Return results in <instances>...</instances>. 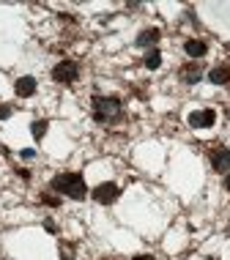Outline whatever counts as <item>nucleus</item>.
<instances>
[{
	"label": "nucleus",
	"mask_w": 230,
	"mask_h": 260,
	"mask_svg": "<svg viewBox=\"0 0 230 260\" xmlns=\"http://www.w3.org/2000/svg\"><path fill=\"white\" fill-rule=\"evenodd\" d=\"M184 52L189 55V58H203L208 52V44L200 39H189V41H184Z\"/></svg>",
	"instance_id": "6e6552de"
},
{
	"label": "nucleus",
	"mask_w": 230,
	"mask_h": 260,
	"mask_svg": "<svg viewBox=\"0 0 230 260\" xmlns=\"http://www.w3.org/2000/svg\"><path fill=\"white\" fill-rule=\"evenodd\" d=\"M208 80L214 82V85H230V66H217L208 72Z\"/></svg>",
	"instance_id": "1a4fd4ad"
},
{
	"label": "nucleus",
	"mask_w": 230,
	"mask_h": 260,
	"mask_svg": "<svg viewBox=\"0 0 230 260\" xmlns=\"http://www.w3.org/2000/svg\"><path fill=\"white\" fill-rule=\"evenodd\" d=\"M0 153H3V148H0Z\"/></svg>",
	"instance_id": "6ab92c4d"
},
{
	"label": "nucleus",
	"mask_w": 230,
	"mask_h": 260,
	"mask_svg": "<svg viewBox=\"0 0 230 260\" xmlns=\"http://www.w3.org/2000/svg\"><path fill=\"white\" fill-rule=\"evenodd\" d=\"M200 74H203V72H200V66H198V63H189V66H184V69H181V80H184L186 85H194V82L200 80Z\"/></svg>",
	"instance_id": "9b49d317"
},
{
	"label": "nucleus",
	"mask_w": 230,
	"mask_h": 260,
	"mask_svg": "<svg viewBox=\"0 0 230 260\" xmlns=\"http://www.w3.org/2000/svg\"><path fill=\"white\" fill-rule=\"evenodd\" d=\"M214 123H217V112H214L211 107L189 112V126L192 129H211Z\"/></svg>",
	"instance_id": "39448f33"
},
{
	"label": "nucleus",
	"mask_w": 230,
	"mask_h": 260,
	"mask_svg": "<svg viewBox=\"0 0 230 260\" xmlns=\"http://www.w3.org/2000/svg\"><path fill=\"white\" fill-rule=\"evenodd\" d=\"M33 156H36V151H33V148H25L22 151V159H33Z\"/></svg>",
	"instance_id": "dca6fc26"
},
{
	"label": "nucleus",
	"mask_w": 230,
	"mask_h": 260,
	"mask_svg": "<svg viewBox=\"0 0 230 260\" xmlns=\"http://www.w3.org/2000/svg\"><path fill=\"white\" fill-rule=\"evenodd\" d=\"M90 110H93L96 123H115V121H121V115H123V104L118 96H93Z\"/></svg>",
	"instance_id": "f03ea898"
},
{
	"label": "nucleus",
	"mask_w": 230,
	"mask_h": 260,
	"mask_svg": "<svg viewBox=\"0 0 230 260\" xmlns=\"http://www.w3.org/2000/svg\"><path fill=\"white\" fill-rule=\"evenodd\" d=\"M41 203H44V206H50V208H58V206H60V198H52V194H41Z\"/></svg>",
	"instance_id": "4468645a"
},
{
	"label": "nucleus",
	"mask_w": 230,
	"mask_h": 260,
	"mask_svg": "<svg viewBox=\"0 0 230 260\" xmlns=\"http://www.w3.org/2000/svg\"><path fill=\"white\" fill-rule=\"evenodd\" d=\"M11 107H9V104H0V121H6V118H11Z\"/></svg>",
	"instance_id": "2eb2a0df"
},
{
	"label": "nucleus",
	"mask_w": 230,
	"mask_h": 260,
	"mask_svg": "<svg viewBox=\"0 0 230 260\" xmlns=\"http://www.w3.org/2000/svg\"><path fill=\"white\" fill-rule=\"evenodd\" d=\"M132 260H156V257H153V255H135Z\"/></svg>",
	"instance_id": "f3484780"
},
{
	"label": "nucleus",
	"mask_w": 230,
	"mask_h": 260,
	"mask_svg": "<svg viewBox=\"0 0 230 260\" xmlns=\"http://www.w3.org/2000/svg\"><path fill=\"white\" fill-rule=\"evenodd\" d=\"M77 77H80V63L74 60H60L52 69V80L60 82V85H72V82H77Z\"/></svg>",
	"instance_id": "7ed1b4c3"
},
{
	"label": "nucleus",
	"mask_w": 230,
	"mask_h": 260,
	"mask_svg": "<svg viewBox=\"0 0 230 260\" xmlns=\"http://www.w3.org/2000/svg\"><path fill=\"white\" fill-rule=\"evenodd\" d=\"M225 189L230 192V173H227V178H225Z\"/></svg>",
	"instance_id": "a211bd4d"
},
{
	"label": "nucleus",
	"mask_w": 230,
	"mask_h": 260,
	"mask_svg": "<svg viewBox=\"0 0 230 260\" xmlns=\"http://www.w3.org/2000/svg\"><path fill=\"white\" fill-rule=\"evenodd\" d=\"M14 90H17L19 99H30V96L36 93V77H19V80L14 82Z\"/></svg>",
	"instance_id": "423d86ee"
},
{
	"label": "nucleus",
	"mask_w": 230,
	"mask_h": 260,
	"mask_svg": "<svg viewBox=\"0 0 230 260\" xmlns=\"http://www.w3.org/2000/svg\"><path fill=\"white\" fill-rule=\"evenodd\" d=\"M50 186L58 194H66V198H72V200H85V194H88L85 178H82L80 173H58L50 181Z\"/></svg>",
	"instance_id": "f257e3e1"
},
{
	"label": "nucleus",
	"mask_w": 230,
	"mask_h": 260,
	"mask_svg": "<svg viewBox=\"0 0 230 260\" xmlns=\"http://www.w3.org/2000/svg\"><path fill=\"white\" fill-rule=\"evenodd\" d=\"M143 66H145V69H151V72H156V69L162 66V52H159V50H151L148 55H145Z\"/></svg>",
	"instance_id": "f8f14e48"
},
{
	"label": "nucleus",
	"mask_w": 230,
	"mask_h": 260,
	"mask_svg": "<svg viewBox=\"0 0 230 260\" xmlns=\"http://www.w3.org/2000/svg\"><path fill=\"white\" fill-rule=\"evenodd\" d=\"M159 39H162V33H159L156 27H148V30H143L140 36H137L135 44H137V47H153Z\"/></svg>",
	"instance_id": "9d476101"
},
{
	"label": "nucleus",
	"mask_w": 230,
	"mask_h": 260,
	"mask_svg": "<svg viewBox=\"0 0 230 260\" xmlns=\"http://www.w3.org/2000/svg\"><path fill=\"white\" fill-rule=\"evenodd\" d=\"M118 194H121V189H118V184H99L93 189V200L99 203V206H113V203L118 200Z\"/></svg>",
	"instance_id": "20e7f679"
},
{
	"label": "nucleus",
	"mask_w": 230,
	"mask_h": 260,
	"mask_svg": "<svg viewBox=\"0 0 230 260\" xmlns=\"http://www.w3.org/2000/svg\"><path fill=\"white\" fill-rule=\"evenodd\" d=\"M211 167L217 173H230V148H217L211 153Z\"/></svg>",
	"instance_id": "0eeeda50"
},
{
	"label": "nucleus",
	"mask_w": 230,
	"mask_h": 260,
	"mask_svg": "<svg viewBox=\"0 0 230 260\" xmlns=\"http://www.w3.org/2000/svg\"><path fill=\"white\" fill-rule=\"evenodd\" d=\"M47 129H50V123H47V121H33V123H30V135L36 137V140L44 137V135H47Z\"/></svg>",
	"instance_id": "ddd939ff"
}]
</instances>
